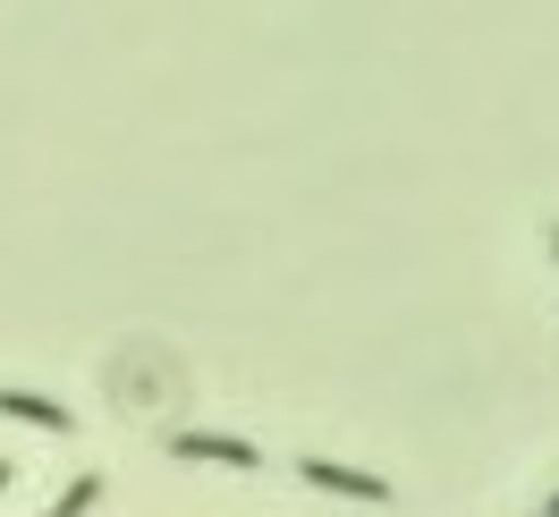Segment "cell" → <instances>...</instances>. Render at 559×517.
<instances>
[{
	"label": "cell",
	"instance_id": "obj_1",
	"mask_svg": "<svg viewBox=\"0 0 559 517\" xmlns=\"http://www.w3.org/2000/svg\"><path fill=\"white\" fill-rule=\"evenodd\" d=\"M178 458H195V467H238V475H246V467H263V449H254V442H238V433H178Z\"/></svg>",
	"mask_w": 559,
	"mask_h": 517
},
{
	"label": "cell",
	"instance_id": "obj_2",
	"mask_svg": "<svg viewBox=\"0 0 559 517\" xmlns=\"http://www.w3.org/2000/svg\"><path fill=\"white\" fill-rule=\"evenodd\" d=\"M297 483L348 492V501H390V483H382V475H365V467H331V458H297Z\"/></svg>",
	"mask_w": 559,
	"mask_h": 517
},
{
	"label": "cell",
	"instance_id": "obj_3",
	"mask_svg": "<svg viewBox=\"0 0 559 517\" xmlns=\"http://www.w3.org/2000/svg\"><path fill=\"white\" fill-rule=\"evenodd\" d=\"M0 415H9V424H35V433H60V442L76 433V415L60 408V399H43V390H0Z\"/></svg>",
	"mask_w": 559,
	"mask_h": 517
},
{
	"label": "cell",
	"instance_id": "obj_4",
	"mask_svg": "<svg viewBox=\"0 0 559 517\" xmlns=\"http://www.w3.org/2000/svg\"><path fill=\"white\" fill-rule=\"evenodd\" d=\"M94 501H103V475H76V483H69V492H60V501H51L43 517H85Z\"/></svg>",
	"mask_w": 559,
	"mask_h": 517
},
{
	"label": "cell",
	"instance_id": "obj_5",
	"mask_svg": "<svg viewBox=\"0 0 559 517\" xmlns=\"http://www.w3.org/2000/svg\"><path fill=\"white\" fill-rule=\"evenodd\" d=\"M9 475H17V467H9V458H0V492H9Z\"/></svg>",
	"mask_w": 559,
	"mask_h": 517
},
{
	"label": "cell",
	"instance_id": "obj_6",
	"mask_svg": "<svg viewBox=\"0 0 559 517\" xmlns=\"http://www.w3.org/2000/svg\"><path fill=\"white\" fill-rule=\"evenodd\" d=\"M543 517H559V492H551V509H543Z\"/></svg>",
	"mask_w": 559,
	"mask_h": 517
},
{
	"label": "cell",
	"instance_id": "obj_7",
	"mask_svg": "<svg viewBox=\"0 0 559 517\" xmlns=\"http://www.w3.org/2000/svg\"><path fill=\"white\" fill-rule=\"evenodd\" d=\"M551 263H559V230H551Z\"/></svg>",
	"mask_w": 559,
	"mask_h": 517
}]
</instances>
